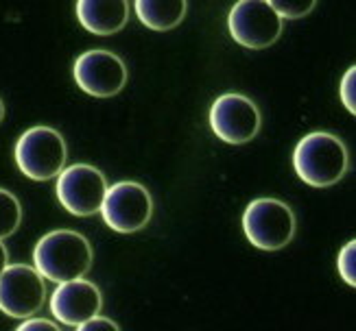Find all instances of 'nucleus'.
I'll list each match as a JSON object with an SVG mask.
<instances>
[{"instance_id": "21", "label": "nucleus", "mask_w": 356, "mask_h": 331, "mask_svg": "<svg viewBox=\"0 0 356 331\" xmlns=\"http://www.w3.org/2000/svg\"><path fill=\"white\" fill-rule=\"evenodd\" d=\"M3 118H5V103L0 99V122H3Z\"/></svg>"}, {"instance_id": "17", "label": "nucleus", "mask_w": 356, "mask_h": 331, "mask_svg": "<svg viewBox=\"0 0 356 331\" xmlns=\"http://www.w3.org/2000/svg\"><path fill=\"white\" fill-rule=\"evenodd\" d=\"M356 87V68H348L343 78H341V87H339V92H341V101L346 105L348 112L356 114V96H354V90Z\"/></svg>"}, {"instance_id": "19", "label": "nucleus", "mask_w": 356, "mask_h": 331, "mask_svg": "<svg viewBox=\"0 0 356 331\" xmlns=\"http://www.w3.org/2000/svg\"><path fill=\"white\" fill-rule=\"evenodd\" d=\"M15 331H61L53 321L46 319H26Z\"/></svg>"}, {"instance_id": "9", "label": "nucleus", "mask_w": 356, "mask_h": 331, "mask_svg": "<svg viewBox=\"0 0 356 331\" xmlns=\"http://www.w3.org/2000/svg\"><path fill=\"white\" fill-rule=\"evenodd\" d=\"M210 129L227 144L252 142L260 131V109L245 94H223L210 107Z\"/></svg>"}, {"instance_id": "6", "label": "nucleus", "mask_w": 356, "mask_h": 331, "mask_svg": "<svg viewBox=\"0 0 356 331\" xmlns=\"http://www.w3.org/2000/svg\"><path fill=\"white\" fill-rule=\"evenodd\" d=\"M57 201L72 216L99 214L107 194L105 175L90 164H72L61 170L55 185Z\"/></svg>"}, {"instance_id": "14", "label": "nucleus", "mask_w": 356, "mask_h": 331, "mask_svg": "<svg viewBox=\"0 0 356 331\" xmlns=\"http://www.w3.org/2000/svg\"><path fill=\"white\" fill-rule=\"evenodd\" d=\"M20 223H22L20 201L9 190H3V187H0V242L18 231Z\"/></svg>"}, {"instance_id": "7", "label": "nucleus", "mask_w": 356, "mask_h": 331, "mask_svg": "<svg viewBox=\"0 0 356 331\" xmlns=\"http://www.w3.org/2000/svg\"><path fill=\"white\" fill-rule=\"evenodd\" d=\"M101 216L105 225L118 233L140 231L153 216V198L143 183L118 181L107 187Z\"/></svg>"}, {"instance_id": "16", "label": "nucleus", "mask_w": 356, "mask_h": 331, "mask_svg": "<svg viewBox=\"0 0 356 331\" xmlns=\"http://www.w3.org/2000/svg\"><path fill=\"white\" fill-rule=\"evenodd\" d=\"M271 7L284 20V18H304V15H308L317 7V3H315V0H298V3H286V0L282 3V0H273Z\"/></svg>"}, {"instance_id": "13", "label": "nucleus", "mask_w": 356, "mask_h": 331, "mask_svg": "<svg viewBox=\"0 0 356 331\" xmlns=\"http://www.w3.org/2000/svg\"><path fill=\"white\" fill-rule=\"evenodd\" d=\"M136 15L153 31H168L177 26L186 15V0H136Z\"/></svg>"}, {"instance_id": "10", "label": "nucleus", "mask_w": 356, "mask_h": 331, "mask_svg": "<svg viewBox=\"0 0 356 331\" xmlns=\"http://www.w3.org/2000/svg\"><path fill=\"white\" fill-rule=\"evenodd\" d=\"M76 85L86 94L97 99L116 96L127 83V66L116 53L110 51H88L76 57L72 66Z\"/></svg>"}, {"instance_id": "8", "label": "nucleus", "mask_w": 356, "mask_h": 331, "mask_svg": "<svg viewBox=\"0 0 356 331\" xmlns=\"http://www.w3.org/2000/svg\"><path fill=\"white\" fill-rule=\"evenodd\" d=\"M44 277L33 266L11 264L0 275V312L26 321L44 307Z\"/></svg>"}, {"instance_id": "11", "label": "nucleus", "mask_w": 356, "mask_h": 331, "mask_svg": "<svg viewBox=\"0 0 356 331\" xmlns=\"http://www.w3.org/2000/svg\"><path fill=\"white\" fill-rule=\"evenodd\" d=\"M103 307L101 290L88 279H74L59 283L51 296L53 316L70 327H79L92 319H97Z\"/></svg>"}, {"instance_id": "2", "label": "nucleus", "mask_w": 356, "mask_h": 331, "mask_svg": "<svg viewBox=\"0 0 356 331\" xmlns=\"http://www.w3.org/2000/svg\"><path fill=\"white\" fill-rule=\"evenodd\" d=\"M348 166L350 157L346 144L328 131L304 135L293 151V168L298 177L313 187H328L341 181Z\"/></svg>"}, {"instance_id": "5", "label": "nucleus", "mask_w": 356, "mask_h": 331, "mask_svg": "<svg viewBox=\"0 0 356 331\" xmlns=\"http://www.w3.org/2000/svg\"><path fill=\"white\" fill-rule=\"evenodd\" d=\"M284 20L267 0H241L227 13V28L245 49H267L282 35Z\"/></svg>"}, {"instance_id": "4", "label": "nucleus", "mask_w": 356, "mask_h": 331, "mask_svg": "<svg viewBox=\"0 0 356 331\" xmlns=\"http://www.w3.org/2000/svg\"><path fill=\"white\" fill-rule=\"evenodd\" d=\"M243 231L256 248L280 251L296 235V214L277 198H256L243 214Z\"/></svg>"}, {"instance_id": "20", "label": "nucleus", "mask_w": 356, "mask_h": 331, "mask_svg": "<svg viewBox=\"0 0 356 331\" xmlns=\"http://www.w3.org/2000/svg\"><path fill=\"white\" fill-rule=\"evenodd\" d=\"M7 266H9V253H7V246L0 242V275L5 273Z\"/></svg>"}, {"instance_id": "18", "label": "nucleus", "mask_w": 356, "mask_h": 331, "mask_svg": "<svg viewBox=\"0 0 356 331\" xmlns=\"http://www.w3.org/2000/svg\"><path fill=\"white\" fill-rule=\"evenodd\" d=\"M76 331H120V327L112 321V319H105V316H97L83 325L76 327Z\"/></svg>"}, {"instance_id": "1", "label": "nucleus", "mask_w": 356, "mask_h": 331, "mask_svg": "<svg viewBox=\"0 0 356 331\" xmlns=\"http://www.w3.org/2000/svg\"><path fill=\"white\" fill-rule=\"evenodd\" d=\"M92 244L79 231L57 229L46 233L35 244L33 268L53 283L83 279L92 268Z\"/></svg>"}, {"instance_id": "3", "label": "nucleus", "mask_w": 356, "mask_h": 331, "mask_svg": "<svg viewBox=\"0 0 356 331\" xmlns=\"http://www.w3.org/2000/svg\"><path fill=\"white\" fill-rule=\"evenodd\" d=\"M15 164L24 177L33 181H49L59 177L66 168V139L53 127H31L15 142Z\"/></svg>"}, {"instance_id": "12", "label": "nucleus", "mask_w": 356, "mask_h": 331, "mask_svg": "<svg viewBox=\"0 0 356 331\" xmlns=\"http://www.w3.org/2000/svg\"><path fill=\"white\" fill-rule=\"evenodd\" d=\"M76 18L95 35H114L129 20L127 0H79Z\"/></svg>"}, {"instance_id": "15", "label": "nucleus", "mask_w": 356, "mask_h": 331, "mask_svg": "<svg viewBox=\"0 0 356 331\" xmlns=\"http://www.w3.org/2000/svg\"><path fill=\"white\" fill-rule=\"evenodd\" d=\"M337 268L341 279L348 283V286H356V242H348L341 251H339V260H337Z\"/></svg>"}]
</instances>
